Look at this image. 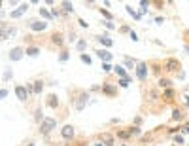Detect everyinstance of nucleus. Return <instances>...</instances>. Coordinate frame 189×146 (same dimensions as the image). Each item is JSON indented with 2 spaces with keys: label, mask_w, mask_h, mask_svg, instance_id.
I'll return each instance as SVG.
<instances>
[{
  "label": "nucleus",
  "mask_w": 189,
  "mask_h": 146,
  "mask_svg": "<svg viewBox=\"0 0 189 146\" xmlns=\"http://www.w3.org/2000/svg\"><path fill=\"white\" fill-rule=\"evenodd\" d=\"M23 15V12L21 10H15V12H12V17H21Z\"/></svg>",
  "instance_id": "58836bf2"
},
{
  "label": "nucleus",
  "mask_w": 189,
  "mask_h": 146,
  "mask_svg": "<svg viewBox=\"0 0 189 146\" xmlns=\"http://www.w3.org/2000/svg\"><path fill=\"white\" fill-rule=\"evenodd\" d=\"M99 140L104 144V146H115V135H112V133H100L99 135Z\"/></svg>",
  "instance_id": "423d86ee"
},
{
  "label": "nucleus",
  "mask_w": 189,
  "mask_h": 146,
  "mask_svg": "<svg viewBox=\"0 0 189 146\" xmlns=\"http://www.w3.org/2000/svg\"><path fill=\"white\" fill-rule=\"evenodd\" d=\"M80 59H81V63H85V65H91V57H89V55L81 53V55H80Z\"/></svg>",
  "instance_id": "2f4dec72"
},
{
  "label": "nucleus",
  "mask_w": 189,
  "mask_h": 146,
  "mask_svg": "<svg viewBox=\"0 0 189 146\" xmlns=\"http://www.w3.org/2000/svg\"><path fill=\"white\" fill-rule=\"evenodd\" d=\"M25 55H27V57H32V59L38 57V55H40V47H38V46H27V47H25Z\"/></svg>",
  "instance_id": "4468645a"
},
{
  "label": "nucleus",
  "mask_w": 189,
  "mask_h": 146,
  "mask_svg": "<svg viewBox=\"0 0 189 146\" xmlns=\"http://www.w3.org/2000/svg\"><path fill=\"white\" fill-rule=\"evenodd\" d=\"M104 27H106V29H115V25H113L112 21H104Z\"/></svg>",
  "instance_id": "4c0bfd02"
},
{
  "label": "nucleus",
  "mask_w": 189,
  "mask_h": 146,
  "mask_svg": "<svg viewBox=\"0 0 189 146\" xmlns=\"http://www.w3.org/2000/svg\"><path fill=\"white\" fill-rule=\"evenodd\" d=\"M100 91H102L106 97H115V95H117V89H115L110 82H104V84L100 85Z\"/></svg>",
  "instance_id": "1a4fd4ad"
},
{
  "label": "nucleus",
  "mask_w": 189,
  "mask_h": 146,
  "mask_svg": "<svg viewBox=\"0 0 189 146\" xmlns=\"http://www.w3.org/2000/svg\"><path fill=\"white\" fill-rule=\"evenodd\" d=\"M25 87H27V91H29V95H34V84H32V82H29V84H27Z\"/></svg>",
  "instance_id": "72a5a7b5"
},
{
  "label": "nucleus",
  "mask_w": 189,
  "mask_h": 146,
  "mask_svg": "<svg viewBox=\"0 0 189 146\" xmlns=\"http://www.w3.org/2000/svg\"><path fill=\"white\" fill-rule=\"evenodd\" d=\"M78 23H80V27H83V29L89 27V23H85V19H78Z\"/></svg>",
  "instance_id": "79ce46f5"
},
{
  "label": "nucleus",
  "mask_w": 189,
  "mask_h": 146,
  "mask_svg": "<svg viewBox=\"0 0 189 146\" xmlns=\"http://www.w3.org/2000/svg\"><path fill=\"white\" fill-rule=\"evenodd\" d=\"M174 97H176V89H174V87H168V89L163 91V99L167 101V103H172Z\"/></svg>",
  "instance_id": "2eb2a0df"
},
{
  "label": "nucleus",
  "mask_w": 189,
  "mask_h": 146,
  "mask_svg": "<svg viewBox=\"0 0 189 146\" xmlns=\"http://www.w3.org/2000/svg\"><path fill=\"white\" fill-rule=\"evenodd\" d=\"M15 95H17V99L23 101V103L29 99V91H27L25 85H15Z\"/></svg>",
  "instance_id": "9d476101"
},
{
  "label": "nucleus",
  "mask_w": 189,
  "mask_h": 146,
  "mask_svg": "<svg viewBox=\"0 0 189 146\" xmlns=\"http://www.w3.org/2000/svg\"><path fill=\"white\" fill-rule=\"evenodd\" d=\"M113 70H115V74L119 76V78H129V74L125 72V68H123V66H119V65H117V66H113Z\"/></svg>",
  "instance_id": "4be33fe9"
},
{
  "label": "nucleus",
  "mask_w": 189,
  "mask_h": 146,
  "mask_svg": "<svg viewBox=\"0 0 189 146\" xmlns=\"http://www.w3.org/2000/svg\"><path fill=\"white\" fill-rule=\"evenodd\" d=\"M97 40L102 44V46H106V47H112L113 46V42H112V38L108 36V34H102V36H97Z\"/></svg>",
  "instance_id": "6ab92c4d"
},
{
  "label": "nucleus",
  "mask_w": 189,
  "mask_h": 146,
  "mask_svg": "<svg viewBox=\"0 0 189 146\" xmlns=\"http://www.w3.org/2000/svg\"><path fill=\"white\" fill-rule=\"evenodd\" d=\"M121 146H132V144H131V142H123Z\"/></svg>",
  "instance_id": "603ef678"
},
{
  "label": "nucleus",
  "mask_w": 189,
  "mask_h": 146,
  "mask_svg": "<svg viewBox=\"0 0 189 146\" xmlns=\"http://www.w3.org/2000/svg\"><path fill=\"white\" fill-rule=\"evenodd\" d=\"M47 25H49L47 21H29V27H30V31H34V32H42V31H45Z\"/></svg>",
  "instance_id": "0eeeda50"
},
{
  "label": "nucleus",
  "mask_w": 189,
  "mask_h": 146,
  "mask_svg": "<svg viewBox=\"0 0 189 146\" xmlns=\"http://www.w3.org/2000/svg\"><path fill=\"white\" fill-rule=\"evenodd\" d=\"M87 101H89V93L87 91H80V97L76 99V110H83Z\"/></svg>",
  "instance_id": "6e6552de"
},
{
  "label": "nucleus",
  "mask_w": 189,
  "mask_h": 146,
  "mask_svg": "<svg viewBox=\"0 0 189 146\" xmlns=\"http://www.w3.org/2000/svg\"><path fill=\"white\" fill-rule=\"evenodd\" d=\"M172 146H176V144H172Z\"/></svg>",
  "instance_id": "864d4df0"
},
{
  "label": "nucleus",
  "mask_w": 189,
  "mask_h": 146,
  "mask_svg": "<svg viewBox=\"0 0 189 146\" xmlns=\"http://www.w3.org/2000/svg\"><path fill=\"white\" fill-rule=\"evenodd\" d=\"M94 146H104V144H102V142L99 140V142H94Z\"/></svg>",
  "instance_id": "3c124183"
},
{
  "label": "nucleus",
  "mask_w": 189,
  "mask_h": 146,
  "mask_svg": "<svg viewBox=\"0 0 189 146\" xmlns=\"http://www.w3.org/2000/svg\"><path fill=\"white\" fill-rule=\"evenodd\" d=\"M140 124H142V118H140V116H136V118H134V125H136V127H140Z\"/></svg>",
  "instance_id": "37998d69"
},
{
  "label": "nucleus",
  "mask_w": 189,
  "mask_h": 146,
  "mask_svg": "<svg viewBox=\"0 0 189 146\" xmlns=\"http://www.w3.org/2000/svg\"><path fill=\"white\" fill-rule=\"evenodd\" d=\"M34 119L38 121V124H42V121L45 119V118H44V112H42V108H40V106H38V108L34 110Z\"/></svg>",
  "instance_id": "5701e85b"
},
{
  "label": "nucleus",
  "mask_w": 189,
  "mask_h": 146,
  "mask_svg": "<svg viewBox=\"0 0 189 146\" xmlns=\"http://www.w3.org/2000/svg\"><path fill=\"white\" fill-rule=\"evenodd\" d=\"M129 36H131V40H132V42H138V36H136V32H134V31H131V34H129Z\"/></svg>",
  "instance_id": "a19ab883"
},
{
  "label": "nucleus",
  "mask_w": 189,
  "mask_h": 146,
  "mask_svg": "<svg viewBox=\"0 0 189 146\" xmlns=\"http://www.w3.org/2000/svg\"><path fill=\"white\" fill-rule=\"evenodd\" d=\"M45 105L49 108H53V110H57L59 108V97L55 93H49V95H47V99H45Z\"/></svg>",
  "instance_id": "9b49d317"
},
{
  "label": "nucleus",
  "mask_w": 189,
  "mask_h": 146,
  "mask_svg": "<svg viewBox=\"0 0 189 146\" xmlns=\"http://www.w3.org/2000/svg\"><path fill=\"white\" fill-rule=\"evenodd\" d=\"M40 15H42V17H44L45 21H49V19L53 17V15H51L49 12H47V10H44V8H40Z\"/></svg>",
  "instance_id": "a878e982"
},
{
  "label": "nucleus",
  "mask_w": 189,
  "mask_h": 146,
  "mask_svg": "<svg viewBox=\"0 0 189 146\" xmlns=\"http://www.w3.org/2000/svg\"><path fill=\"white\" fill-rule=\"evenodd\" d=\"M136 76H138L140 82L148 80V63H138L136 65Z\"/></svg>",
  "instance_id": "39448f33"
},
{
  "label": "nucleus",
  "mask_w": 189,
  "mask_h": 146,
  "mask_svg": "<svg viewBox=\"0 0 189 146\" xmlns=\"http://www.w3.org/2000/svg\"><path fill=\"white\" fill-rule=\"evenodd\" d=\"M112 68H113V66H112L110 63H102V70H104V72H110Z\"/></svg>",
  "instance_id": "f704fd0d"
},
{
  "label": "nucleus",
  "mask_w": 189,
  "mask_h": 146,
  "mask_svg": "<svg viewBox=\"0 0 189 146\" xmlns=\"http://www.w3.org/2000/svg\"><path fill=\"white\" fill-rule=\"evenodd\" d=\"M174 142H176L178 146H180V144H183V137H182V135H176V137H174Z\"/></svg>",
  "instance_id": "c9c22d12"
},
{
  "label": "nucleus",
  "mask_w": 189,
  "mask_h": 146,
  "mask_svg": "<svg viewBox=\"0 0 189 146\" xmlns=\"http://www.w3.org/2000/svg\"><path fill=\"white\" fill-rule=\"evenodd\" d=\"M55 146H70V144H66V142H59V144H55Z\"/></svg>",
  "instance_id": "8fccbe9b"
},
{
  "label": "nucleus",
  "mask_w": 189,
  "mask_h": 146,
  "mask_svg": "<svg viewBox=\"0 0 189 146\" xmlns=\"http://www.w3.org/2000/svg\"><path fill=\"white\" fill-rule=\"evenodd\" d=\"M51 15H53V17H62L64 13H62L61 10H57V8H53V10H51Z\"/></svg>",
  "instance_id": "473e14b6"
},
{
  "label": "nucleus",
  "mask_w": 189,
  "mask_h": 146,
  "mask_svg": "<svg viewBox=\"0 0 189 146\" xmlns=\"http://www.w3.org/2000/svg\"><path fill=\"white\" fill-rule=\"evenodd\" d=\"M76 40H78L76 32H70V34H68V42H76Z\"/></svg>",
  "instance_id": "e433bc0d"
},
{
  "label": "nucleus",
  "mask_w": 189,
  "mask_h": 146,
  "mask_svg": "<svg viewBox=\"0 0 189 146\" xmlns=\"http://www.w3.org/2000/svg\"><path fill=\"white\" fill-rule=\"evenodd\" d=\"M115 137H117V139H121L123 142H129L131 133H129V129H117V131H115Z\"/></svg>",
  "instance_id": "f3484780"
},
{
  "label": "nucleus",
  "mask_w": 189,
  "mask_h": 146,
  "mask_svg": "<svg viewBox=\"0 0 189 146\" xmlns=\"http://www.w3.org/2000/svg\"><path fill=\"white\" fill-rule=\"evenodd\" d=\"M182 133H189V121H187V124L183 125V129H182Z\"/></svg>",
  "instance_id": "49530a36"
},
{
  "label": "nucleus",
  "mask_w": 189,
  "mask_h": 146,
  "mask_svg": "<svg viewBox=\"0 0 189 146\" xmlns=\"http://www.w3.org/2000/svg\"><path fill=\"white\" fill-rule=\"evenodd\" d=\"M68 57H70V55H68V51H66V50H62V51H61V55H59V61H61V63H66V61H68Z\"/></svg>",
  "instance_id": "cd10ccee"
},
{
  "label": "nucleus",
  "mask_w": 189,
  "mask_h": 146,
  "mask_svg": "<svg viewBox=\"0 0 189 146\" xmlns=\"http://www.w3.org/2000/svg\"><path fill=\"white\" fill-rule=\"evenodd\" d=\"M99 10H100V13H102V15L106 17V21H112V19H113V15H112V13H110L108 10H104V8H99Z\"/></svg>",
  "instance_id": "bb28decb"
},
{
  "label": "nucleus",
  "mask_w": 189,
  "mask_h": 146,
  "mask_svg": "<svg viewBox=\"0 0 189 146\" xmlns=\"http://www.w3.org/2000/svg\"><path fill=\"white\" fill-rule=\"evenodd\" d=\"M129 82H131V76H129V78H121V80L117 82V84H119L121 87H127V85H129Z\"/></svg>",
  "instance_id": "7c9ffc66"
},
{
  "label": "nucleus",
  "mask_w": 189,
  "mask_h": 146,
  "mask_svg": "<svg viewBox=\"0 0 189 146\" xmlns=\"http://www.w3.org/2000/svg\"><path fill=\"white\" fill-rule=\"evenodd\" d=\"M12 76H13V74H12V72L8 70V72H6V74H4V80H2V82H8V80H10Z\"/></svg>",
  "instance_id": "c03bdc74"
},
{
  "label": "nucleus",
  "mask_w": 189,
  "mask_h": 146,
  "mask_svg": "<svg viewBox=\"0 0 189 146\" xmlns=\"http://www.w3.org/2000/svg\"><path fill=\"white\" fill-rule=\"evenodd\" d=\"M51 44L57 46V47H62L64 46V34L62 32H53L51 34Z\"/></svg>",
  "instance_id": "ddd939ff"
},
{
  "label": "nucleus",
  "mask_w": 189,
  "mask_h": 146,
  "mask_svg": "<svg viewBox=\"0 0 189 146\" xmlns=\"http://www.w3.org/2000/svg\"><path fill=\"white\" fill-rule=\"evenodd\" d=\"M134 65H138V63H134L131 57H125V66H127V68H132Z\"/></svg>",
  "instance_id": "c85d7f7f"
},
{
  "label": "nucleus",
  "mask_w": 189,
  "mask_h": 146,
  "mask_svg": "<svg viewBox=\"0 0 189 146\" xmlns=\"http://www.w3.org/2000/svg\"><path fill=\"white\" fill-rule=\"evenodd\" d=\"M61 6H62V10H64L66 13H74V6H72V2H61Z\"/></svg>",
  "instance_id": "393cba45"
},
{
  "label": "nucleus",
  "mask_w": 189,
  "mask_h": 146,
  "mask_svg": "<svg viewBox=\"0 0 189 146\" xmlns=\"http://www.w3.org/2000/svg\"><path fill=\"white\" fill-rule=\"evenodd\" d=\"M19 10H21V12H23V13H25V12H27V10H29V4H21V6H19Z\"/></svg>",
  "instance_id": "a18cd8bd"
},
{
  "label": "nucleus",
  "mask_w": 189,
  "mask_h": 146,
  "mask_svg": "<svg viewBox=\"0 0 189 146\" xmlns=\"http://www.w3.org/2000/svg\"><path fill=\"white\" fill-rule=\"evenodd\" d=\"M61 137H62V140H64V142H70V140H74V137H76V129H74V125L66 124V125L61 129Z\"/></svg>",
  "instance_id": "7ed1b4c3"
},
{
  "label": "nucleus",
  "mask_w": 189,
  "mask_h": 146,
  "mask_svg": "<svg viewBox=\"0 0 189 146\" xmlns=\"http://www.w3.org/2000/svg\"><path fill=\"white\" fill-rule=\"evenodd\" d=\"M163 68H164V72H168V74H178V72H182V63L176 57H168L163 63Z\"/></svg>",
  "instance_id": "f257e3e1"
},
{
  "label": "nucleus",
  "mask_w": 189,
  "mask_h": 146,
  "mask_svg": "<svg viewBox=\"0 0 189 146\" xmlns=\"http://www.w3.org/2000/svg\"><path fill=\"white\" fill-rule=\"evenodd\" d=\"M23 55H25V47H21V46H15V47H12L10 50V61H21L23 59Z\"/></svg>",
  "instance_id": "20e7f679"
},
{
  "label": "nucleus",
  "mask_w": 189,
  "mask_h": 146,
  "mask_svg": "<svg viewBox=\"0 0 189 146\" xmlns=\"http://www.w3.org/2000/svg\"><path fill=\"white\" fill-rule=\"evenodd\" d=\"M94 53H97V57H99V59H102L104 63H110V61H112V53H110L108 50H97Z\"/></svg>",
  "instance_id": "dca6fc26"
},
{
  "label": "nucleus",
  "mask_w": 189,
  "mask_h": 146,
  "mask_svg": "<svg viewBox=\"0 0 189 146\" xmlns=\"http://www.w3.org/2000/svg\"><path fill=\"white\" fill-rule=\"evenodd\" d=\"M127 129H129L131 137H140V135H142V129H140V127H136V125H131V127H127Z\"/></svg>",
  "instance_id": "b1692460"
},
{
  "label": "nucleus",
  "mask_w": 189,
  "mask_h": 146,
  "mask_svg": "<svg viewBox=\"0 0 189 146\" xmlns=\"http://www.w3.org/2000/svg\"><path fill=\"white\" fill-rule=\"evenodd\" d=\"M119 32H123V34H125V32H129V34H131V29H129L127 25H123V27L119 29Z\"/></svg>",
  "instance_id": "ea45409f"
},
{
  "label": "nucleus",
  "mask_w": 189,
  "mask_h": 146,
  "mask_svg": "<svg viewBox=\"0 0 189 146\" xmlns=\"http://www.w3.org/2000/svg\"><path fill=\"white\" fill-rule=\"evenodd\" d=\"M183 129V125H178V127H170L168 129V135H176V133H180Z\"/></svg>",
  "instance_id": "c756f323"
},
{
  "label": "nucleus",
  "mask_w": 189,
  "mask_h": 146,
  "mask_svg": "<svg viewBox=\"0 0 189 146\" xmlns=\"http://www.w3.org/2000/svg\"><path fill=\"white\" fill-rule=\"evenodd\" d=\"M183 99H185V106L189 108V97H183Z\"/></svg>",
  "instance_id": "09e8293b"
},
{
  "label": "nucleus",
  "mask_w": 189,
  "mask_h": 146,
  "mask_svg": "<svg viewBox=\"0 0 189 146\" xmlns=\"http://www.w3.org/2000/svg\"><path fill=\"white\" fill-rule=\"evenodd\" d=\"M53 129H57V119H53V118H45L42 124H40V133L44 137H47Z\"/></svg>",
  "instance_id": "f03ea898"
},
{
  "label": "nucleus",
  "mask_w": 189,
  "mask_h": 146,
  "mask_svg": "<svg viewBox=\"0 0 189 146\" xmlns=\"http://www.w3.org/2000/svg\"><path fill=\"white\" fill-rule=\"evenodd\" d=\"M185 118H187V114H183L182 108H178V106L172 108V121H178V124H180V121H183Z\"/></svg>",
  "instance_id": "f8f14e48"
},
{
  "label": "nucleus",
  "mask_w": 189,
  "mask_h": 146,
  "mask_svg": "<svg viewBox=\"0 0 189 146\" xmlns=\"http://www.w3.org/2000/svg\"><path fill=\"white\" fill-rule=\"evenodd\" d=\"M76 50H78V51H80V55H81V53L87 50V40H83V38H81V40H78V42H76Z\"/></svg>",
  "instance_id": "aec40b11"
},
{
  "label": "nucleus",
  "mask_w": 189,
  "mask_h": 146,
  "mask_svg": "<svg viewBox=\"0 0 189 146\" xmlns=\"http://www.w3.org/2000/svg\"><path fill=\"white\" fill-rule=\"evenodd\" d=\"M157 85L164 91V89H168V87H172V80H168V78H159V82H157Z\"/></svg>",
  "instance_id": "a211bd4d"
},
{
  "label": "nucleus",
  "mask_w": 189,
  "mask_h": 146,
  "mask_svg": "<svg viewBox=\"0 0 189 146\" xmlns=\"http://www.w3.org/2000/svg\"><path fill=\"white\" fill-rule=\"evenodd\" d=\"M34 95H40L44 91V80H34Z\"/></svg>",
  "instance_id": "412c9836"
},
{
  "label": "nucleus",
  "mask_w": 189,
  "mask_h": 146,
  "mask_svg": "<svg viewBox=\"0 0 189 146\" xmlns=\"http://www.w3.org/2000/svg\"><path fill=\"white\" fill-rule=\"evenodd\" d=\"M78 146H87V142H85V140H80V142H78Z\"/></svg>",
  "instance_id": "de8ad7c7"
}]
</instances>
